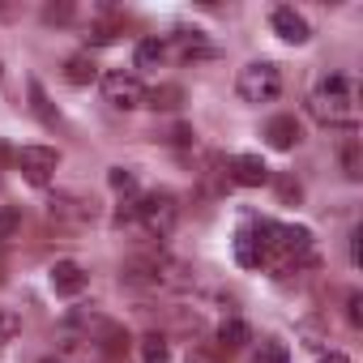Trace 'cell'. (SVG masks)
Instances as JSON below:
<instances>
[{
    "label": "cell",
    "mask_w": 363,
    "mask_h": 363,
    "mask_svg": "<svg viewBox=\"0 0 363 363\" xmlns=\"http://www.w3.org/2000/svg\"><path fill=\"white\" fill-rule=\"evenodd\" d=\"M30 107H35V116H39L48 128H56V124H60V116L52 111V103H48V94H43V86H39V82H30Z\"/></svg>",
    "instance_id": "20"
},
{
    "label": "cell",
    "mask_w": 363,
    "mask_h": 363,
    "mask_svg": "<svg viewBox=\"0 0 363 363\" xmlns=\"http://www.w3.org/2000/svg\"><path fill=\"white\" fill-rule=\"evenodd\" d=\"M141 363H171V346H167V337L145 333V337H141Z\"/></svg>",
    "instance_id": "18"
},
{
    "label": "cell",
    "mask_w": 363,
    "mask_h": 363,
    "mask_svg": "<svg viewBox=\"0 0 363 363\" xmlns=\"http://www.w3.org/2000/svg\"><path fill=\"white\" fill-rule=\"evenodd\" d=\"M308 111L329 128H359V86H354V77L325 73L308 94Z\"/></svg>",
    "instance_id": "1"
},
{
    "label": "cell",
    "mask_w": 363,
    "mask_h": 363,
    "mask_svg": "<svg viewBox=\"0 0 363 363\" xmlns=\"http://www.w3.org/2000/svg\"><path fill=\"white\" fill-rule=\"evenodd\" d=\"M265 141H269L274 150H295V145L303 141V128H299L295 116H274V120L265 124Z\"/></svg>",
    "instance_id": "11"
},
{
    "label": "cell",
    "mask_w": 363,
    "mask_h": 363,
    "mask_svg": "<svg viewBox=\"0 0 363 363\" xmlns=\"http://www.w3.org/2000/svg\"><path fill=\"white\" fill-rule=\"evenodd\" d=\"M175 197L171 193H145L141 201H133V218L150 231V235H171V227H175Z\"/></svg>",
    "instance_id": "5"
},
{
    "label": "cell",
    "mask_w": 363,
    "mask_h": 363,
    "mask_svg": "<svg viewBox=\"0 0 363 363\" xmlns=\"http://www.w3.org/2000/svg\"><path fill=\"white\" fill-rule=\"evenodd\" d=\"M218 342H223V346H244V342H252V329H248V320H240V316L223 320V325H218Z\"/></svg>",
    "instance_id": "16"
},
{
    "label": "cell",
    "mask_w": 363,
    "mask_h": 363,
    "mask_svg": "<svg viewBox=\"0 0 363 363\" xmlns=\"http://www.w3.org/2000/svg\"><path fill=\"white\" fill-rule=\"evenodd\" d=\"M342 167H346V175H350V179H359V175H363V167H359V141H354V137L342 145Z\"/></svg>",
    "instance_id": "24"
},
{
    "label": "cell",
    "mask_w": 363,
    "mask_h": 363,
    "mask_svg": "<svg viewBox=\"0 0 363 363\" xmlns=\"http://www.w3.org/2000/svg\"><path fill=\"white\" fill-rule=\"evenodd\" d=\"M316 363H350V359H346V354H342V350H329V354H320V359H316Z\"/></svg>",
    "instance_id": "30"
},
{
    "label": "cell",
    "mask_w": 363,
    "mask_h": 363,
    "mask_svg": "<svg viewBox=\"0 0 363 363\" xmlns=\"http://www.w3.org/2000/svg\"><path fill=\"white\" fill-rule=\"evenodd\" d=\"M52 218L56 223H69V227H86L94 218V206L90 201H77V197H56L52 201Z\"/></svg>",
    "instance_id": "13"
},
{
    "label": "cell",
    "mask_w": 363,
    "mask_h": 363,
    "mask_svg": "<svg viewBox=\"0 0 363 363\" xmlns=\"http://www.w3.org/2000/svg\"><path fill=\"white\" fill-rule=\"evenodd\" d=\"M278 193H282V201H299V184H295V179H282V184H278Z\"/></svg>",
    "instance_id": "28"
},
{
    "label": "cell",
    "mask_w": 363,
    "mask_h": 363,
    "mask_svg": "<svg viewBox=\"0 0 363 363\" xmlns=\"http://www.w3.org/2000/svg\"><path fill=\"white\" fill-rule=\"evenodd\" d=\"M65 77H69V86H90V82H99L94 56H90V52H77V56L65 65Z\"/></svg>",
    "instance_id": "14"
},
{
    "label": "cell",
    "mask_w": 363,
    "mask_h": 363,
    "mask_svg": "<svg viewBox=\"0 0 363 363\" xmlns=\"http://www.w3.org/2000/svg\"><path fill=\"white\" fill-rule=\"evenodd\" d=\"M43 22H48V26H65V22H73V5H48V9H43Z\"/></svg>",
    "instance_id": "25"
},
{
    "label": "cell",
    "mask_w": 363,
    "mask_h": 363,
    "mask_svg": "<svg viewBox=\"0 0 363 363\" xmlns=\"http://www.w3.org/2000/svg\"><path fill=\"white\" fill-rule=\"evenodd\" d=\"M175 48H179V56H210L214 48L201 39V30H179L175 35Z\"/></svg>",
    "instance_id": "19"
},
{
    "label": "cell",
    "mask_w": 363,
    "mask_h": 363,
    "mask_svg": "<svg viewBox=\"0 0 363 363\" xmlns=\"http://www.w3.org/2000/svg\"><path fill=\"white\" fill-rule=\"evenodd\" d=\"M167 60V43L162 39H141L137 43V69H158Z\"/></svg>",
    "instance_id": "15"
},
{
    "label": "cell",
    "mask_w": 363,
    "mask_h": 363,
    "mask_svg": "<svg viewBox=\"0 0 363 363\" xmlns=\"http://www.w3.org/2000/svg\"><path fill=\"white\" fill-rule=\"evenodd\" d=\"M227 167H231V179H235V184H244V189H261V184H269V167H265L257 154H235Z\"/></svg>",
    "instance_id": "10"
},
{
    "label": "cell",
    "mask_w": 363,
    "mask_h": 363,
    "mask_svg": "<svg viewBox=\"0 0 363 363\" xmlns=\"http://www.w3.org/2000/svg\"><path fill=\"white\" fill-rule=\"evenodd\" d=\"M171 261L167 257H158V252H141V257H133V261H124V269H120V282L124 286H145V291H158V286H171L175 278H171Z\"/></svg>",
    "instance_id": "4"
},
{
    "label": "cell",
    "mask_w": 363,
    "mask_h": 363,
    "mask_svg": "<svg viewBox=\"0 0 363 363\" xmlns=\"http://www.w3.org/2000/svg\"><path fill=\"white\" fill-rule=\"evenodd\" d=\"M86 282H90V274H86L77 261H56V265H52V291H56V295L73 299V295L86 291Z\"/></svg>",
    "instance_id": "9"
},
{
    "label": "cell",
    "mask_w": 363,
    "mask_h": 363,
    "mask_svg": "<svg viewBox=\"0 0 363 363\" xmlns=\"http://www.w3.org/2000/svg\"><path fill=\"white\" fill-rule=\"evenodd\" d=\"M235 90H240L244 103H274V99L282 94V73H278V65H269V60H252V65L240 69Z\"/></svg>",
    "instance_id": "3"
},
{
    "label": "cell",
    "mask_w": 363,
    "mask_h": 363,
    "mask_svg": "<svg viewBox=\"0 0 363 363\" xmlns=\"http://www.w3.org/2000/svg\"><path fill=\"white\" fill-rule=\"evenodd\" d=\"M103 94H107V103L120 107V111L145 107V86H141L133 73H103Z\"/></svg>",
    "instance_id": "7"
},
{
    "label": "cell",
    "mask_w": 363,
    "mask_h": 363,
    "mask_svg": "<svg viewBox=\"0 0 363 363\" xmlns=\"http://www.w3.org/2000/svg\"><path fill=\"white\" fill-rule=\"evenodd\" d=\"M252 363H291V350L282 342H261V350L252 354Z\"/></svg>",
    "instance_id": "21"
},
{
    "label": "cell",
    "mask_w": 363,
    "mask_h": 363,
    "mask_svg": "<svg viewBox=\"0 0 363 363\" xmlns=\"http://www.w3.org/2000/svg\"><path fill=\"white\" fill-rule=\"evenodd\" d=\"M269 26H274V35L278 39H286V43H308L312 39V26H308V18L303 13H295V9H274V18H269Z\"/></svg>",
    "instance_id": "8"
},
{
    "label": "cell",
    "mask_w": 363,
    "mask_h": 363,
    "mask_svg": "<svg viewBox=\"0 0 363 363\" xmlns=\"http://www.w3.org/2000/svg\"><path fill=\"white\" fill-rule=\"evenodd\" d=\"M359 308H363V295H359V291H350V299H346V316H350V325H354V329L363 325V312H359Z\"/></svg>",
    "instance_id": "27"
},
{
    "label": "cell",
    "mask_w": 363,
    "mask_h": 363,
    "mask_svg": "<svg viewBox=\"0 0 363 363\" xmlns=\"http://www.w3.org/2000/svg\"><path fill=\"white\" fill-rule=\"evenodd\" d=\"M235 261H240L244 269H261V265H265L257 227H240V231H235Z\"/></svg>",
    "instance_id": "12"
},
{
    "label": "cell",
    "mask_w": 363,
    "mask_h": 363,
    "mask_svg": "<svg viewBox=\"0 0 363 363\" xmlns=\"http://www.w3.org/2000/svg\"><path fill=\"white\" fill-rule=\"evenodd\" d=\"M107 184H111L116 193H137V175H133L128 167H111V175H107Z\"/></svg>",
    "instance_id": "22"
},
{
    "label": "cell",
    "mask_w": 363,
    "mask_h": 363,
    "mask_svg": "<svg viewBox=\"0 0 363 363\" xmlns=\"http://www.w3.org/2000/svg\"><path fill=\"white\" fill-rule=\"evenodd\" d=\"M0 333H5V337L18 333V316H13V312H0Z\"/></svg>",
    "instance_id": "29"
},
{
    "label": "cell",
    "mask_w": 363,
    "mask_h": 363,
    "mask_svg": "<svg viewBox=\"0 0 363 363\" xmlns=\"http://www.w3.org/2000/svg\"><path fill=\"white\" fill-rule=\"evenodd\" d=\"M179 99H184V90L179 86H158V90H145V107H162V111H175L179 107Z\"/></svg>",
    "instance_id": "17"
},
{
    "label": "cell",
    "mask_w": 363,
    "mask_h": 363,
    "mask_svg": "<svg viewBox=\"0 0 363 363\" xmlns=\"http://www.w3.org/2000/svg\"><path fill=\"white\" fill-rule=\"evenodd\" d=\"M39 363H65V359H56V354H48V359H39Z\"/></svg>",
    "instance_id": "31"
},
{
    "label": "cell",
    "mask_w": 363,
    "mask_h": 363,
    "mask_svg": "<svg viewBox=\"0 0 363 363\" xmlns=\"http://www.w3.org/2000/svg\"><path fill=\"white\" fill-rule=\"evenodd\" d=\"M13 162H18V171L30 179V184H48V179L56 175V167H60V150H52V145H22L13 154Z\"/></svg>",
    "instance_id": "6"
},
{
    "label": "cell",
    "mask_w": 363,
    "mask_h": 363,
    "mask_svg": "<svg viewBox=\"0 0 363 363\" xmlns=\"http://www.w3.org/2000/svg\"><path fill=\"white\" fill-rule=\"evenodd\" d=\"M18 227H22V210L18 206H5V210H0V240H13Z\"/></svg>",
    "instance_id": "23"
},
{
    "label": "cell",
    "mask_w": 363,
    "mask_h": 363,
    "mask_svg": "<svg viewBox=\"0 0 363 363\" xmlns=\"http://www.w3.org/2000/svg\"><path fill=\"white\" fill-rule=\"evenodd\" d=\"M257 235H261V252H265V261H278V265L299 261V257H308V252H312V231H308V227L261 223V227H257Z\"/></svg>",
    "instance_id": "2"
},
{
    "label": "cell",
    "mask_w": 363,
    "mask_h": 363,
    "mask_svg": "<svg viewBox=\"0 0 363 363\" xmlns=\"http://www.w3.org/2000/svg\"><path fill=\"white\" fill-rule=\"evenodd\" d=\"M86 43H90V48H103V43H116V26H94V30L86 35Z\"/></svg>",
    "instance_id": "26"
}]
</instances>
